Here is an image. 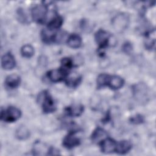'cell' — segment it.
Listing matches in <instances>:
<instances>
[{"mask_svg": "<svg viewBox=\"0 0 156 156\" xmlns=\"http://www.w3.org/2000/svg\"><path fill=\"white\" fill-rule=\"evenodd\" d=\"M122 48V51L126 54H130L132 51V46L131 43L129 42H126L123 44Z\"/></svg>", "mask_w": 156, "mask_h": 156, "instance_id": "obj_27", "label": "cell"}, {"mask_svg": "<svg viewBox=\"0 0 156 156\" xmlns=\"http://www.w3.org/2000/svg\"><path fill=\"white\" fill-rule=\"evenodd\" d=\"M117 143L110 138H105L101 141L100 146L102 152L105 154H110L115 151Z\"/></svg>", "mask_w": 156, "mask_h": 156, "instance_id": "obj_9", "label": "cell"}, {"mask_svg": "<svg viewBox=\"0 0 156 156\" xmlns=\"http://www.w3.org/2000/svg\"><path fill=\"white\" fill-rule=\"evenodd\" d=\"M67 43L70 48L76 49L81 46L82 39L78 35L72 34L68 38Z\"/></svg>", "mask_w": 156, "mask_h": 156, "instance_id": "obj_19", "label": "cell"}, {"mask_svg": "<svg viewBox=\"0 0 156 156\" xmlns=\"http://www.w3.org/2000/svg\"><path fill=\"white\" fill-rule=\"evenodd\" d=\"M129 18L126 14L121 13L115 16L112 20V24L116 31L121 32L128 26Z\"/></svg>", "mask_w": 156, "mask_h": 156, "instance_id": "obj_5", "label": "cell"}, {"mask_svg": "<svg viewBox=\"0 0 156 156\" xmlns=\"http://www.w3.org/2000/svg\"><path fill=\"white\" fill-rule=\"evenodd\" d=\"M80 144V139L76 135L75 132H69L63 139V145L68 149H73Z\"/></svg>", "mask_w": 156, "mask_h": 156, "instance_id": "obj_8", "label": "cell"}, {"mask_svg": "<svg viewBox=\"0 0 156 156\" xmlns=\"http://www.w3.org/2000/svg\"><path fill=\"white\" fill-rule=\"evenodd\" d=\"M21 54L24 57L30 58L34 54V48L30 44H25L21 49Z\"/></svg>", "mask_w": 156, "mask_h": 156, "instance_id": "obj_22", "label": "cell"}, {"mask_svg": "<svg viewBox=\"0 0 156 156\" xmlns=\"http://www.w3.org/2000/svg\"><path fill=\"white\" fill-rule=\"evenodd\" d=\"M130 122L134 124H141L144 122V117L141 115H135L134 116H132L130 118Z\"/></svg>", "mask_w": 156, "mask_h": 156, "instance_id": "obj_25", "label": "cell"}, {"mask_svg": "<svg viewBox=\"0 0 156 156\" xmlns=\"http://www.w3.org/2000/svg\"><path fill=\"white\" fill-rule=\"evenodd\" d=\"M68 73L62 68L50 70L47 73L48 79L52 82H60L66 77Z\"/></svg>", "mask_w": 156, "mask_h": 156, "instance_id": "obj_7", "label": "cell"}, {"mask_svg": "<svg viewBox=\"0 0 156 156\" xmlns=\"http://www.w3.org/2000/svg\"><path fill=\"white\" fill-rule=\"evenodd\" d=\"M132 149V143L128 140H122L116 144L115 151L119 154H126Z\"/></svg>", "mask_w": 156, "mask_h": 156, "instance_id": "obj_14", "label": "cell"}, {"mask_svg": "<svg viewBox=\"0 0 156 156\" xmlns=\"http://www.w3.org/2000/svg\"><path fill=\"white\" fill-rule=\"evenodd\" d=\"M133 97L138 103L143 104L148 101L149 91L147 86L144 83H138L132 87Z\"/></svg>", "mask_w": 156, "mask_h": 156, "instance_id": "obj_1", "label": "cell"}, {"mask_svg": "<svg viewBox=\"0 0 156 156\" xmlns=\"http://www.w3.org/2000/svg\"><path fill=\"white\" fill-rule=\"evenodd\" d=\"M32 19L37 23L42 24L46 20L48 8L46 5H35L32 9Z\"/></svg>", "mask_w": 156, "mask_h": 156, "instance_id": "obj_4", "label": "cell"}, {"mask_svg": "<svg viewBox=\"0 0 156 156\" xmlns=\"http://www.w3.org/2000/svg\"><path fill=\"white\" fill-rule=\"evenodd\" d=\"M39 102L41 103L43 112L45 113L54 112L56 109L55 103L47 91L41 92L38 97Z\"/></svg>", "mask_w": 156, "mask_h": 156, "instance_id": "obj_2", "label": "cell"}, {"mask_svg": "<svg viewBox=\"0 0 156 156\" xmlns=\"http://www.w3.org/2000/svg\"><path fill=\"white\" fill-rule=\"evenodd\" d=\"M17 16H18V20L21 23H27V16L22 9L20 8L17 10Z\"/></svg>", "mask_w": 156, "mask_h": 156, "instance_id": "obj_26", "label": "cell"}, {"mask_svg": "<svg viewBox=\"0 0 156 156\" xmlns=\"http://www.w3.org/2000/svg\"><path fill=\"white\" fill-rule=\"evenodd\" d=\"M107 134L106 132L104 129L100 127H98L93 131L91 138L93 142L97 143L99 141H101L104 139H105L107 136Z\"/></svg>", "mask_w": 156, "mask_h": 156, "instance_id": "obj_18", "label": "cell"}, {"mask_svg": "<svg viewBox=\"0 0 156 156\" xmlns=\"http://www.w3.org/2000/svg\"><path fill=\"white\" fill-rule=\"evenodd\" d=\"M20 77L17 74H10L8 76L5 80V84L7 87L9 88H17L20 84Z\"/></svg>", "mask_w": 156, "mask_h": 156, "instance_id": "obj_12", "label": "cell"}, {"mask_svg": "<svg viewBox=\"0 0 156 156\" xmlns=\"http://www.w3.org/2000/svg\"><path fill=\"white\" fill-rule=\"evenodd\" d=\"M62 23L63 18L60 16H56L48 23V28L55 30L62 26Z\"/></svg>", "mask_w": 156, "mask_h": 156, "instance_id": "obj_21", "label": "cell"}, {"mask_svg": "<svg viewBox=\"0 0 156 156\" xmlns=\"http://www.w3.org/2000/svg\"><path fill=\"white\" fill-rule=\"evenodd\" d=\"M81 81V77L76 74V73H73L69 75H67L66 77L65 78V82L66 85L72 88H74L77 87L79 83Z\"/></svg>", "mask_w": 156, "mask_h": 156, "instance_id": "obj_16", "label": "cell"}, {"mask_svg": "<svg viewBox=\"0 0 156 156\" xmlns=\"http://www.w3.org/2000/svg\"><path fill=\"white\" fill-rule=\"evenodd\" d=\"M110 76L107 74H101L98 76L97 79L98 87L101 88L108 85Z\"/></svg>", "mask_w": 156, "mask_h": 156, "instance_id": "obj_23", "label": "cell"}, {"mask_svg": "<svg viewBox=\"0 0 156 156\" xmlns=\"http://www.w3.org/2000/svg\"><path fill=\"white\" fill-rule=\"evenodd\" d=\"M55 30L49 29H44L42 30L41 35V38L44 43H49L51 42H54L56 40L57 33L54 32Z\"/></svg>", "mask_w": 156, "mask_h": 156, "instance_id": "obj_13", "label": "cell"}, {"mask_svg": "<svg viewBox=\"0 0 156 156\" xmlns=\"http://www.w3.org/2000/svg\"><path fill=\"white\" fill-rule=\"evenodd\" d=\"M155 30H153L152 31L149 32L146 35L144 44L147 49L152 50L155 48Z\"/></svg>", "mask_w": 156, "mask_h": 156, "instance_id": "obj_17", "label": "cell"}, {"mask_svg": "<svg viewBox=\"0 0 156 156\" xmlns=\"http://www.w3.org/2000/svg\"><path fill=\"white\" fill-rule=\"evenodd\" d=\"M84 110L83 106L81 104H73L65 108L66 114L71 117H77L82 115Z\"/></svg>", "mask_w": 156, "mask_h": 156, "instance_id": "obj_11", "label": "cell"}, {"mask_svg": "<svg viewBox=\"0 0 156 156\" xmlns=\"http://www.w3.org/2000/svg\"><path fill=\"white\" fill-rule=\"evenodd\" d=\"M124 80L118 76H110L108 86L113 90H118L121 88L124 85Z\"/></svg>", "mask_w": 156, "mask_h": 156, "instance_id": "obj_15", "label": "cell"}, {"mask_svg": "<svg viewBox=\"0 0 156 156\" xmlns=\"http://www.w3.org/2000/svg\"><path fill=\"white\" fill-rule=\"evenodd\" d=\"M61 64H62V68L66 71V72L71 69L73 67L74 63L73 60L70 58H63L61 60Z\"/></svg>", "mask_w": 156, "mask_h": 156, "instance_id": "obj_24", "label": "cell"}, {"mask_svg": "<svg viewBox=\"0 0 156 156\" xmlns=\"http://www.w3.org/2000/svg\"><path fill=\"white\" fill-rule=\"evenodd\" d=\"M16 65L15 60L11 53H6L1 58V66L4 69L10 70L13 69Z\"/></svg>", "mask_w": 156, "mask_h": 156, "instance_id": "obj_10", "label": "cell"}, {"mask_svg": "<svg viewBox=\"0 0 156 156\" xmlns=\"http://www.w3.org/2000/svg\"><path fill=\"white\" fill-rule=\"evenodd\" d=\"M95 40L98 44L100 49H104L109 44L110 38V34L106 31L99 29L95 34Z\"/></svg>", "mask_w": 156, "mask_h": 156, "instance_id": "obj_6", "label": "cell"}, {"mask_svg": "<svg viewBox=\"0 0 156 156\" xmlns=\"http://www.w3.org/2000/svg\"><path fill=\"white\" fill-rule=\"evenodd\" d=\"M21 116V111L15 107H9L6 110L1 109V119L7 122H13Z\"/></svg>", "mask_w": 156, "mask_h": 156, "instance_id": "obj_3", "label": "cell"}, {"mask_svg": "<svg viewBox=\"0 0 156 156\" xmlns=\"http://www.w3.org/2000/svg\"><path fill=\"white\" fill-rule=\"evenodd\" d=\"M16 137L21 140H24L28 138L30 136L29 130L24 126L19 127L15 132Z\"/></svg>", "mask_w": 156, "mask_h": 156, "instance_id": "obj_20", "label": "cell"}]
</instances>
